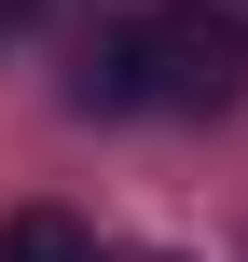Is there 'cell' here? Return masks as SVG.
Masks as SVG:
<instances>
[{"label": "cell", "mask_w": 248, "mask_h": 262, "mask_svg": "<svg viewBox=\"0 0 248 262\" xmlns=\"http://www.w3.org/2000/svg\"><path fill=\"white\" fill-rule=\"evenodd\" d=\"M138 262H179V249H138Z\"/></svg>", "instance_id": "cell-4"}, {"label": "cell", "mask_w": 248, "mask_h": 262, "mask_svg": "<svg viewBox=\"0 0 248 262\" xmlns=\"http://www.w3.org/2000/svg\"><path fill=\"white\" fill-rule=\"evenodd\" d=\"M0 262H97V235H83L69 207H14V221H0Z\"/></svg>", "instance_id": "cell-2"}, {"label": "cell", "mask_w": 248, "mask_h": 262, "mask_svg": "<svg viewBox=\"0 0 248 262\" xmlns=\"http://www.w3.org/2000/svg\"><path fill=\"white\" fill-rule=\"evenodd\" d=\"M248 97V14L221 0H152L83 41V111H235Z\"/></svg>", "instance_id": "cell-1"}, {"label": "cell", "mask_w": 248, "mask_h": 262, "mask_svg": "<svg viewBox=\"0 0 248 262\" xmlns=\"http://www.w3.org/2000/svg\"><path fill=\"white\" fill-rule=\"evenodd\" d=\"M28 28H41V0H0V41H28Z\"/></svg>", "instance_id": "cell-3"}]
</instances>
